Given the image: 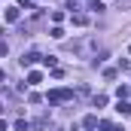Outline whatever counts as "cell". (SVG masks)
I'll return each instance as SVG.
<instances>
[{"label": "cell", "mask_w": 131, "mask_h": 131, "mask_svg": "<svg viewBox=\"0 0 131 131\" xmlns=\"http://www.w3.org/2000/svg\"><path fill=\"white\" fill-rule=\"evenodd\" d=\"M28 82H31V85L43 82V73H40V70H31V73H28Z\"/></svg>", "instance_id": "cell-4"}, {"label": "cell", "mask_w": 131, "mask_h": 131, "mask_svg": "<svg viewBox=\"0 0 131 131\" xmlns=\"http://www.w3.org/2000/svg\"><path fill=\"white\" fill-rule=\"evenodd\" d=\"M67 9H70V12L76 15V9H79V0H67Z\"/></svg>", "instance_id": "cell-11"}, {"label": "cell", "mask_w": 131, "mask_h": 131, "mask_svg": "<svg viewBox=\"0 0 131 131\" xmlns=\"http://www.w3.org/2000/svg\"><path fill=\"white\" fill-rule=\"evenodd\" d=\"M40 58H43L40 52H28V55H21V64H25V67H31V64H37Z\"/></svg>", "instance_id": "cell-2"}, {"label": "cell", "mask_w": 131, "mask_h": 131, "mask_svg": "<svg viewBox=\"0 0 131 131\" xmlns=\"http://www.w3.org/2000/svg\"><path fill=\"white\" fill-rule=\"evenodd\" d=\"M18 9H21V6H9V9H6V21H9V25H12V21H18V15H21Z\"/></svg>", "instance_id": "cell-3"}, {"label": "cell", "mask_w": 131, "mask_h": 131, "mask_svg": "<svg viewBox=\"0 0 131 131\" xmlns=\"http://www.w3.org/2000/svg\"><path fill=\"white\" fill-rule=\"evenodd\" d=\"M128 92H131L128 85H119V89H116V95H119V101H122V98H128Z\"/></svg>", "instance_id": "cell-9"}, {"label": "cell", "mask_w": 131, "mask_h": 131, "mask_svg": "<svg viewBox=\"0 0 131 131\" xmlns=\"http://www.w3.org/2000/svg\"><path fill=\"white\" fill-rule=\"evenodd\" d=\"M73 25H79V28H82V25H89V18H85L82 12H76V15H73Z\"/></svg>", "instance_id": "cell-8"}, {"label": "cell", "mask_w": 131, "mask_h": 131, "mask_svg": "<svg viewBox=\"0 0 131 131\" xmlns=\"http://www.w3.org/2000/svg\"><path fill=\"white\" fill-rule=\"evenodd\" d=\"M92 104H95V107H104V104H107V95H95V101H92Z\"/></svg>", "instance_id": "cell-10"}, {"label": "cell", "mask_w": 131, "mask_h": 131, "mask_svg": "<svg viewBox=\"0 0 131 131\" xmlns=\"http://www.w3.org/2000/svg\"><path fill=\"white\" fill-rule=\"evenodd\" d=\"M70 131H79V128H76V125H73V128H70Z\"/></svg>", "instance_id": "cell-14"}, {"label": "cell", "mask_w": 131, "mask_h": 131, "mask_svg": "<svg viewBox=\"0 0 131 131\" xmlns=\"http://www.w3.org/2000/svg\"><path fill=\"white\" fill-rule=\"evenodd\" d=\"M82 125H85V128H98V116H85Z\"/></svg>", "instance_id": "cell-5"}, {"label": "cell", "mask_w": 131, "mask_h": 131, "mask_svg": "<svg viewBox=\"0 0 131 131\" xmlns=\"http://www.w3.org/2000/svg\"><path fill=\"white\" fill-rule=\"evenodd\" d=\"M101 128H104V131H125V128H122V125H116V122H104Z\"/></svg>", "instance_id": "cell-7"}, {"label": "cell", "mask_w": 131, "mask_h": 131, "mask_svg": "<svg viewBox=\"0 0 131 131\" xmlns=\"http://www.w3.org/2000/svg\"><path fill=\"white\" fill-rule=\"evenodd\" d=\"M89 9H92V12H104V3H101V0H89Z\"/></svg>", "instance_id": "cell-6"}, {"label": "cell", "mask_w": 131, "mask_h": 131, "mask_svg": "<svg viewBox=\"0 0 131 131\" xmlns=\"http://www.w3.org/2000/svg\"><path fill=\"white\" fill-rule=\"evenodd\" d=\"M128 52H131V46H128Z\"/></svg>", "instance_id": "cell-15"}, {"label": "cell", "mask_w": 131, "mask_h": 131, "mask_svg": "<svg viewBox=\"0 0 131 131\" xmlns=\"http://www.w3.org/2000/svg\"><path fill=\"white\" fill-rule=\"evenodd\" d=\"M116 3H119V6H131V0H116Z\"/></svg>", "instance_id": "cell-13"}, {"label": "cell", "mask_w": 131, "mask_h": 131, "mask_svg": "<svg viewBox=\"0 0 131 131\" xmlns=\"http://www.w3.org/2000/svg\"><path fill=\"white\" fill-rule=\"evenodd\" d=\"M18 6H21V9H31V6H34V0H18Z\"/></svg>", "instance_id": "cell-12"}, {"label": "cell", "mask_w": 131, "mask_h": 131, "mask_svg": "<svg viewBox=\"0 0 131 131\" xmlns=\"http://www.w3.org/2000/svg\"><path fill=\"white\" fill-rule=\"evenodd\" d=\"M70 98H73L70 89H55V92H49V104H61V101H70Z\"/></svg>", "instance_id": "cell-1"}]
</instances>
